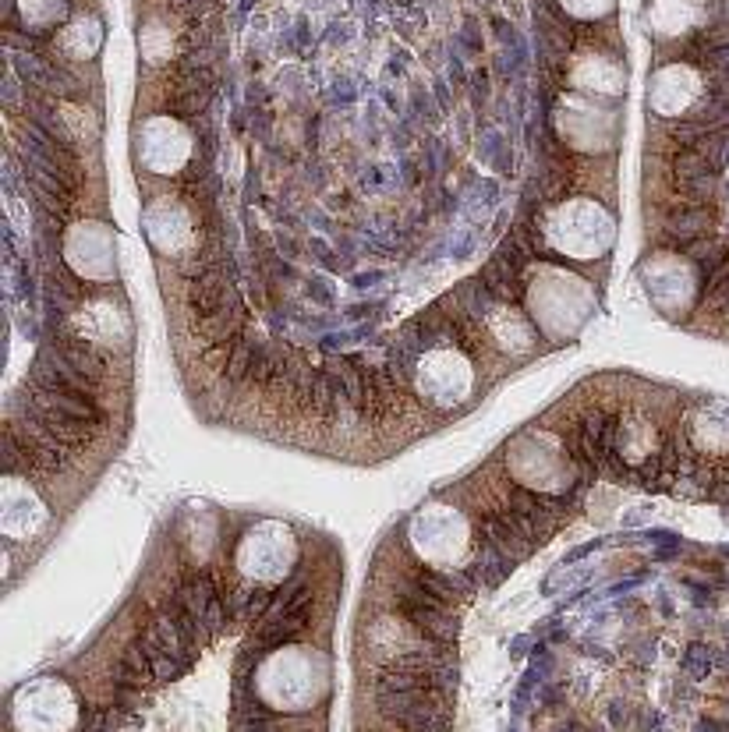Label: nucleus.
<instances>
[{
    "label": "nucleus",
    "instance_id": "f257e3e1",
    "mask_svg": "<svg viewBox=\"0 0 729 732\" xmlns=\"http://www.w3.org/2000/svg\"><path fill=\"white\" fill-rule=\"evenodd\" d=\"M54 351L61 354L68 365H75L82 375H89L93 382H103V372H107V361L96 347H89L85 340H78L75 333H57L54 340Z\"/></svg>",
    "mask_w": 729,
    "mask_h": 732
},
{
    "label": "nucleus",
    "instance_id": "f03ea898",
    "mask_svg": "<svg viewBox=\"0 0 729 732\" xmlns=\"http://www.w3.org/2000/svg\"><path fill=\"white\" fill-rule=\"evenodd\" d=\"M478 280L485 283V290H489L496 301H521L524 298V273H517L510 262H503L499 255H492L489 262H485L482 276Z\"/></svg>",
    "mask_w": 729,
    "mask_h": 732
},
{
    "label": "nucleus",
    "instance_id": "7ed1b4c3",
    "mask_svg": "<svg viewBox=\"0 0 729 732\" xmlns=\"http://www.w3.org/2000/svg\"><path fill=\"white\" fill-rule=\"evenodd\" d=\"M234 725H238V729H266V725H277L273 722V715H269L266 711V704L262 701H248V704H238V718H234Z\"/></svg>",
    "mask_w": 729,
    "mask_h": 732
},
{
    "label": "nucleus",
    "instance_id": "20e7f679",
    "mask_svg": "<svg viewBox=\"0 0 729 732\" xmlns=\"http://www.w3.org/2000/svg\"><path fill=\"white\" fill-rule=\"evenodd\" d=\"M277 602V588H259V591H252L248 595V602H245V609H241V619L245 623H259L262 616L269 612V605Z\"/></svg>",
    "mask_w": 729,
    "mask_h": 732
},
{
    "label": "nucleus",
    "instance_id": "39448f33",
    "mask_svg": "<svg viewBox=\"0 0 729 732\" xmlns=\"http://www.w3.org/2000/svg\"><path fill=\"white\" fill-rule=\"evenodd\" d=\"M726 315H729V312H726Z\"/></svg>",
    "mask_w": 729,
    "mask_h": 732
}]
</instances>
